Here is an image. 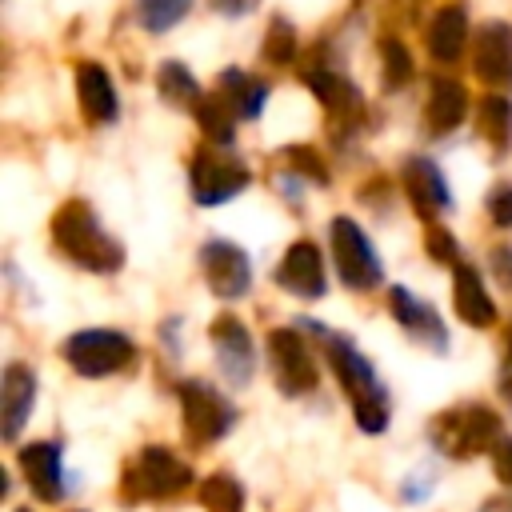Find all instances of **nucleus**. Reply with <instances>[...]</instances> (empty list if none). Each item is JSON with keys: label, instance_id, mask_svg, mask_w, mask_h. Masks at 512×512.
I'll list each match as a JSON object with an SVG mask.
<instances>
[{"label": "nucleus", "instance_id": "1", "mask_svg": "<svg viewBox=\"0 0 512 512\" xmlns=\"http://www.w3.org/2000/svg\"><path fill=\"white\" fill-rule=\"evenodd\" d=\"M328 360H332V368H336V376L352 400V416H356L360 432H368V436L384 432L388 428V392L376 380L372 364L344 336H328Z\"/></svg>", "mask_w": 512, "mask_h": 512}, {"label": "nucleus", "instance_id": "2", "mask_svg": "<svg viewBox=\"0 0 512 512\" xmlns=\"http://www.w3.org/2000/svg\"><path fill=\"white\" fill-rule=\"evenodd\" d=\"M192 488V468L164 444H148L128 468H124V500H168L176 492Z\"/></svg>", "mask_w": 512, "mask_h": 512}, {"label": "nucleus", "instance_id": "3", "mask_svg": "<svg viewBox=\"0 0 512 512\" xmlns=\"http://www.w3.org/2000/svg\"><path fill=\"white\" fill-rule=\"evenodd\" d=\"M496 440H500V416L492 408H480V404L444 412L432 424V444L452 460H468L476 452H492Z\"/></svg>", "mask_w": 512, "mask_h": 512}, {"label": "nucleus", "instance_id": "4", "mask_svg": "<svg viewBox=\"0 0 512 512\" xmlns=\"http://www.w3.org/2000/svg\"><path fill=\"white\" fill-rule=\"evenodd\" d=\"M56 240L60 248L84 264V268H96V272H112L120 264V248L100 232V224L88 216L84 204H68L64 212H56Z\"/></svg>", "mask_w": 512, "mask_h": 512}, {"label": "nucleus", "instance_id": "5", "mask_svg": "<svg viewBox=\"0 0 512 512\" xmlns=\"http://www.w3.org/2000/svg\"><path fill=\"white\" fill-rule=\"evenodd\" d=\"M176 392H180V408H184V432H188L192 444H212V440H220V436L232 432L236 408H232V400H224L212 384H204V380H184Z\"/></svg>", "mask_w": 512, "mask_h": 512}, {"label": "nucleus", "instance_id": "6", "mask_svg": "<svg viewBox=\"0 0 512 512\" xmlns=\"http://www.w3.org/2000/svg\"><path fill=\"white\" fill-rule=\"evenodd\" d=\"M64 360L80 376H112L132 360V344H128V336H120L112 328H84V332L68 336Z\"/></svg>", "mask_w": 512, "mask_h": 512}, {"label": "nucleus", "instance_id": "7", "mask_svg": "<svg viewBox=\"0 0 512 512\" xmlns=\"http://www.w3.org/2000/svg\"><path fill=\"white\" fill-rule=\"evenodd\" d=\"M332 252H336V268H340V280L348 288H376L380 284V260L368 244V236L348 220H332Z\"/></svg>", "mask_w": 512, "mask_h": 512}, {"label": "nucleus", "instance_id": "8", "mask_svg": "<svg viewBox=\"0 0 512 512\" xmlns=\"http://www.w3.org/2000/svg\"><path fill=\"white\" fill-rule=\"evenodd\" d=\"M268 352H272V372H276L280 392L304 396V392L316 388V364H312L304 340H300L292 328H276V332L268 336Z\"/></svg>", "mask_w": 512, "mask_h": 512}, {"label": "nucleus", "instance_id": "9", "mask_svg": "<svg viewBox=\"0 0 512 512\" xmlns=\"http://www.w3.org/2000/svg\"><path fill=\"white\" fill-rule=\"evenodd\" d=\"M212 344H216V360H220V372L228 384H248L252 380V368H256V352H252V336L240 320L232 316H220L212 324Z\"/></svg>", "mask_w": 512, "mask_h": 512}, {"label": "nucleus", "instance_id": "10", "mask_svg": "<svg viewBox=\"0 0 512 512\" xmlns=\"http://www.w3.org/2000/svg\"><path fill=\"white\" fill-rule=\"evenodd\" d=\"M20 472L40 500H60L64 496V452L52 440H36L20 448Z\"/></svg>", "mask_w": 512, "mask_h": 512}, {"label": "nucleus", "instance_id": "11", "mask_svg": "<svg viewBox=\"0 0 512 512\" xmlns=\"http://www.w3.org/2000/svg\"><path fill=\"white\" fill-rule=\"evenodd\" d=\"M200 256H204V276H208L212 292H220V296H244L248 292L252 272H248V260L236 244L212 240V244H204Z\"/></svg>", "mask_w": 512, "mask_h": 512}, {"label": "nucleus", "instance_id": "12", "mask_svg": "<svg viewBox=\"0 0 512 512\" xmlns=\"http://www.w3.org/2000/svg\"><path fill=\"white\" fill-rule=\"evenodd\" d=\"M276 280L288 292H296V296H308V300L312 296H324V260H320V248L308 244V240L292 244L284 252V260H280V268H276Z\"/></svg>", "mask_w": 512, "mask_h": 512}, {"label": "nucleus", "instance_id": "13", "mask_svg": "<svg viewBox=\"0 0 512 512\" xmlns=\"http://www.w3.org/2000/svg\"><path fill=\"white\" fill-rule=\"evenodd\" d=\"M36 404V376L24 364H8L4 368V384H0V416H4V440H16L24 420L32 416Z\"/></svg>", "mask_w": 512, "mask_h": 512}, {"label": "nucleus", "instance_id": "14", "mask_svg": "<svg viewBox=\"0 0 512 512\" xmlns=\"http://www.w3.org/2000/svg\"><path fill=\"white\" fill-rule=\"evenodd\" d=\"M244 184H248V172L240 164L212 160V156H196V164H192V192H196L200 204L232 200Z\"/></svg>", "mask_w": 512, "mask_h": 512}, {"label": "nucleus", "instance_id": "15", "mask_svg": "<svg viewBox=\"0 0 512 512\" xmlns=\"http://www.w3.org/2000/svg\"><path fill=\"white\" fill-rule=\"evenodd\" d=\"M392 312H396V320H400L416 340H424L432 352H448L444 324H440V320H436V312H432L428 304H420L408 288H392Z\"/></svg>", "mask_w": 512, "mask_h": 512}, {"label": "nucleus", "instance_id": "16", "mask_svg": "<svg viewBox=\"0 0 512 512\" xmlns=\"http://www.w3.org/2000/svg\"><path fill=\"white\" fill-rule=\"evenodd\" d=\"M476 72L492 84L512 80V28L508 24H488L480 28L476 40Z\"/></svg>", "mask_w": 512, "mask_h": 512}, {"label": "nucleus", "instance_id": "17", "mask_svg": "<svg viewBox=\"0 0 512 512\" xmlns=\"http://www.w3.org/2000/svg\"><path fill=\"white\" fill-rule=\"evenodd\" d=\"M456 312H460V320L472 324V328H488V324L496 320V304H492V296L484 292L480 272L468 268V264L456 268Z\"/></svg>", "mask_w": 512, "mask_h": 512}, {"label": "nucleus", "instance_id": "18", "mask_svg": "<svg viewBox=\"0 0 512 512\" xmlns=\"http://www.w3.org/2000/svg\"><path fill=\"white\" fill-rule=\"evenodd\" d=\"M408 196H412V204L420 208V212H428V216H436L440 208H448V184H444V176H440V168L432 164V160H424V156H416L412 164H408Z\"/></svg>", "mask_w": 512, "mask_h": 512}, {"label": "nucleus", "instance_id": "19", "mask_svg": "<svg viewBox=\"0 0 512 512\" xmlns=\"http://www.w3.org/2000/svg\"><path fill=\"white\" fill-rule=\"evenodd\" d=\"M76 84H80V104H84L88 120H112L116 116V92H112V80L100 64H80Z\"/></svg>", "mask_w": 512, "mask_h": 512}, {"label": "nucleus", "instance_id": "20", "mask_svg": "<svg viewBox=\"0 0 512 512\" xmlns=\"http://www.w3.org/2000/svg\"><path fill=\"white\" fill-rule=\"evenodd\" d=\"M464 108H468V96L456 80H436L432 84V96H428V128L432 132H444V128H456L464 120Z\"/></svg>", "mask_w": 512, "mask_h": 512}, {"label": "nucleus", "instance_id": "21", "mask_svg": "<svg viewBox=\"0 0 512 512\" xmlns=\"http://www.w3.org/2000/svg\"><path fill=\"white\" fill-rule=\"evenodd\" d=\"M464 36H468V20L460 8H444L436 20H432V32H428V48L436 60H452L460 48H464Z\"/></svg>", "mask_w": 512, "mask_h": 512}, {"label": "nucleus", "instance_id": "22", "mask_svg": "<svg viewBox=\"0 0 512 512\" xmlns=\"http://www.w3.org/2000/svg\"><path fill=\"white\" fill-rule=\"evenodd\" d=\"M200 504L204 512H244V488L236 476L212 472L208 480H200Z\"/></svg>", "mask_w": 512, "mask_h": 512}, {"label": "nucleus", "instance_id": "23", "mask_svg": "<svg viewBox=\"0 0 512 512\" xmlns=\"http://www.w3.org/2000/svg\"><path fill=\"white\" fill-rule=\"evenodd\" d=\"M188 8H192V0H136V16H140V24L148 32L172 28Z\"/></svg>", "mask_w": 512, "mask_h": 512}, {"label": "nucleus", "instance_id": "24", "mask_svg": "<svg viewBox=\"0 0 512 512\" xmlns=\"http://www.w3.org/2000/svg\"><path fill=\"white\" fill-rule=\"evenodd\" d=\"M160 92L172 100V104H200V88H196V80L184 72V64H176V60H168V64H160Z\"/></svg>", "mask_w": 512, "mask_h": 512}, {"label": "nucleus", "instance_id": "25", "mask_svg": "<svg viewBox=\"0 0 512 512\" xmlns=\"http://www.w3.org/2000/svg\"><path fill=\"white\" fill-rule=\"evenodd\" d=\"M312 88H316V96L328 104V108H360V100H356V88H348L344 80H336L332 72H320V76H312Z\"/></svg>", "mask_w": 512, "mask_h": 512}, {"label": "nucleus", "instance_id": "26", "mask_svg": "<svg viewBox=\"0 0 512 512\" xmlns=\"http://www.w3.org/2000/svg\"><path fill=\"white\" fill-rule=\"evenodd\" d=\"M480 120H484V128L504 144V136H508V128H512V108H508V100L488 96V100L480 104Z\"/></svg>", "mask_w": 512, "mask_h": 512}, {"label": "nucleus", "instance_id": "27", "mask_svg": "<svg viewBox=\"0 0 512 512\" xmlns=\"http://www.w3.org/2000/svg\"><path fill=\"white\" fill-rule=\"evenodd\" d=\"M200 124L208 128L212 140H220V144L232 140V120L224 116V100H204L200 104Z\"/></svg>", "mask_w": 512, "mask_h": 512}, {"label": "nucleus", "instance_id": "28", "mask_svg": "<svg viewBox=\"0 0 512 512\" xmlns=\"http://www.w3.org/2000/svg\"><path fill=\"white\" fill-rule=\"evenodd\" d=\"M264 56H268V60H288V56H292V28H288L284 20H272V32H268Z\"/></svg>", "mask_w": 512, "mask_h": 512}, {"label": "nucleus", "instance_id": "29", "mask_svg": "<svg viewBox=\"0 0 512 512\" xmlns=\"http://www.w3.org/2000/svg\"><path fill=\"white\" fill-rule=\"evenodd\" d=\"M492 472L504 488H512V436H500L492 448Z\"/></svg>", "mask_w": 512, "mask_h": 512}, {"label": "nucleus", "instance_id": "30", "mask_svg": "<svg viewBox=\"0 0 512 512\" xmlns=\"http://www.w3.org/2000/svg\"><path fill=\"white\" fill-rule=\"evenodd\" d=\"M384 56H388V80H392V84L408 80V52H404L396 40L384 44Z\"/></svg>", "mask_w": 512, "mask_h": 512}, {"label": "nucleus", "instance_id": "31", "mask_svg": "<svg viewBox=\"0 0 512 512\" xmlns=\"http://www.w3.org/2000/svg\"><path fill=\"white\" fill-rule=\"evenodd\" d=\"M428 488H432V472H428V476H416V472H412V476L404 480V488H400V500H404V504H420V500H428Z\"/></svg>", "mask_w": 512, "mask_h": 512}, {"label": "nucleus", "instance_id": "32", "mask_svg": "<svg viewBox=\"0 0 512 512\" xmlns=\"http://www.w3.org/2000/svg\"><path fill=\"white\" fill-rule=\"evenodd\" d=\"M488 212H492V220L496 224H512V188H500V192H492V200H488Z\"/></svg>", "mask_w": 512, "mask_h": 512}, {"label": "nucleus", "instance_id": "33", "mask_svg": "<svg viewBox=\"0 0 512 512\" xmlns=\"http://www.w3.org/2000/svg\"><path fill=\"white\" fill-rule=\"evenodd\" d=\"M428 252H432L436 260H452L456 240H452V236H444V232H432V236H428Z\"/></svg>", "mask_w": 512, "mask_h": 512}, {"label": "nucleus", "instance_id": "34", "mask_svg": "<svg viewBox=\"0 0 512 512\" xmlns=\"http://www.w3.org/2000/svg\"><path fill=\"white\" fill-rule=\"evenodd\" d=\"M496 272L504 284H512V252H496Z\"/></svg>", "mask_w": 512, "mask_h": 512}, {"label": "nucleus", "instance_id": "35", "mask_svg": "<svg viewBox=\"0 0 512 512\" xmlns=\"http://www.w3.org/2000/svg\"><path fill=\"white\" fill-rule=\"evenodd\" d=\"M476 512H512V500H508V496H496V500H488V504H480Z\"/></svg>", "mask_w": 512, "mask_h": 512}, {"label": "nucleus", "instance_id": "36", "mask_svg": "<svg viewBox=\"0 0 512 512\" xmlns=\"http://www.w3.org/2000/svg\"><path fill=\"white\" fill-rule=\"evenodd\" d=\"M16 512H32V508H16Z\"/></svg>", "mask_w": 512, "mask_h": 512}]
</instances>
